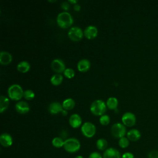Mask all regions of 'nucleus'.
<instances>
[{"mask_svg":"<svg viewBox=\"0 0 158 158\" xmlns=\"http://www.w3.org/2000/svg\"><path fill=\"white\" fill-rule=\"evenodd\" d=\"M112 135L116 138H121L124 137L127 133L125 126L121 123H115L113 124L110 128Z\"/></svg>","mask_w":158,"mask_h":158,"instance_id":"39448f33","label":"nucleus"},{"mask_svg":"<svg viewBox=\"0 0 158 158\" xmlns=\"http://www.w3.org/2000/svg\"><path fill=\"white\" fill-rule=\"evenodd\" d=\"M61 112H62V114L63 115H67V110H65V109H63Z\"/></svg>","mask_w":158,"mask_h":158,"instance_id":"c9c22d12","label":"nucleus"},{"mask_svg":"<svg viewBox=\"0 0 158 158\" xmlns=\"http://www.w3.org/2000/svg\"><path fill=\"white\" fill-rule=\"evenodd\" d=\"M118 100L115 97H110L106 101V106L110 110L116 109L118 106Z\"/></svg>","mask_w":158,"mask_h":158,"instance_id":"412c9836","label":"nucleus"},{"mask_svg":"<svg viewBox=\"0 0 158 158\" xmlns=\"http://www.w3.org/2000/svg\"><path fill=\"white\" fill-rule=\"evenodd\" d=\"M141 133L137 129H131L127 133V137L131 141H137L141 138Z\"/></svg>","mask_w":158,"mask_h":158,"instance_id":"a211bd4d","label":"nucleus"},{"mask_svg":"<svg viewBox=\"0 0 158 158\" xmlns=\"http://www.w3.org/2000/svg\"><path fill=\"white\" fill-rule=\"evenodd\" d=\"M64 141L60 137H55L52 140V145L56 148H60L64 146Z\"/></svg>","mask_w":158,"mask_h":158,"instance_id":"393cba45","label":"nucleus"},{"mask_svg":"<svg viewBox=\"0 0 158 158\" xmlns=\"http://www.w3.org/2000/svg\"><path fill=\"white\" fill-rule=\"evenodd\" d=\"M96 129L95 125L90 122H85L81 127V131L82 135L88 138L94 136L96 133Z\"/></svg>","mask_w":158,"mask_h":158,"instance_id":"423d86ee","label":"nucleus"},{"mask_svg":"<svg viewBox=\"0 0 158 158\" xmlns=\"http://www.w3.org/2000/svg\"><path fill=\"white\" fill-rule=\"evenodd\" d=\"M9 99L5 96H0V113L4 112L9 107Z\"/></svg>","mask_w":158,"mask_h":158,"instance_id":"aec40b11","label":"nucleus"},{"mask_svg":"<svg viewBox=\"0 0 158 158\" xmlns=\"http://www.w3.org/2000/svg\"><path fill=\"white\" fill-rule=\"evenodd\" d=\"M15 110L17 112L21 114H25L29 112L30 110V106L25 101H19L16 103L15 106Z\"/></svg>","mask_w":158,"mask_h":158,"instance_id":"4468645a","label":"nucleus"},{"mask_svg":"<svg viewBox=\"0 0 158 158\" xmlns=\"http://www.w3.org/2000/svg\"><path fill=\"white\" fill-rule=\"evenodd\" d=\"M88 158H103V157L98 152H93L89 155Z\"/></svg>","mask_w":158,"mask_h":158,"instance_id":"7c9ffc66","label":"nucleus"},{"mask_svg":"<svg viewBox=\"0 0 158 158\" xmlns=\"http://www.w3.org/2000/svg\"><path fill=\"white\" fill-rule=\"evenodd\" d=\"M30 69V65L27 61H21L17 65V69L21 73H26L29 71Z\"/></svg>","mask_w":158,"mask_h":158,"instance_id":"6ab92c4d","label":"nucleus"},{"mask_svg":"<svg viewBox=\"0 0 158 158\" xmlns=\"http://www.w3.org/2000/svg\"><path fill=\"white\" fill-rule=\"evenodd\" d=\"M148 158H158V151L156 150L151 151L148 154Z\"/></svg>","mask_w":158,"mask_h":158,"instance_id":"c756f323","label":"nucleus"},{"mask_svg":"<svg viewBox=\"0 0 158 158\" xmlns=\"http://www.w3.org/2000/svg\"><path fill=\"white\" fill-rule=\"evenodd\" d=\"M75 158H84V157L82 156H77Z\"/></svg>","mask_w":158,"mask_h":158,"instance_id":"e433bc0d","label":"nucleus"},{"mask_svg":"<svg viewBox=\"0 0 158 158\" xmlns=\"http://www.w3.org/2000/svg\"><path fill=\"white\" fill-rule=\"evenodd\" d=\"M81 144L79 140L75 138H70L64 141V149L69 153L77 152L80 149Z\"/></svg>","mask_w":158,"mask_h":158,"instance_id":"7ed1b4c3","label":"nucleus"},{"mask_svg":"<svg viewBox=\"0 0 158 158\" xmlns=\"http://www.w3.org/2000/svg\"><path fill=\"white\" fill-rule=\"evenodd\" d=\"M73 9H74V10L75 11H80V9H81V7H80V6L79 4H75L73 6Z\"/></svg>","mask_w":158,"mask_h":158,"instance_id":"72a5a7b5","label":"nucleus"},{"mask_svg":"<svg viewBox=\"0 0 158 158\" xmlns=\"http://www.w3.org/2000/svg\"><path fill=\"white\" fill-rule=\"evenodd\" d=\"M90 62L86 59H82L77 63V69L81 72H87L90 68Z\"/></svg>","mask_w":158,"mask_h":158,"instance_id":"2eb2a0df","label":"nucleus"},{"mask_svg":"<svg viewBox=\"0 0 158 158\" xmlns=\"http://www.w3.org/2000/svg\"><path fill=\"white\" fill-rule=\"evenodd\" d=\"M23 92L22 88L18 84L10 85L7 90L9 98L14 101H19L23 97Z\"/></svg>","mask_w":158,"mask_h":158,"instance_id":"20e7f679","label":"nucleus"},{"mask_svg":"<svg viewBox=\"0 0 158 158\" xmlns=\"http://www.w3.org/2000/svg\"><path fill=\"white\" fill-rule=\"evenodd\" d=\"M69 122L70 125L73 128H77L80 127L82 123L81 117L77 114H73L70 115Z\"/></svg>","mask_w":158,"mask_h":158,"instance_id":"ddd939ff","label":"nucleus"},{"mask_svg":"<svg viewBox=\"0 0 158 158\" xmlns=\"http://www.w3.org/2000/svg\"><path fill=\"white\" fill-rule=\"evenodd\" d=\"M98 32V29L95 26L89 25L84 30V36L88 40H92L97 36Z\"/></svg>","mask_w":158,"mask_h":158,"instance_id":"9b49d317","label":"nucleus"},{"mask_svg":"<svg viewBox=\"0 0 158 158\" xmlns=\"http://www.w3.org/2000/svg\"><path fill=\"white\" fill-rule=\"evenodd\" d=\"M61 8L62 9H64V10H68L70 8V5H69V2L65 1V2H62L61 4Z\"/></svg>","mask_w":158,"mask_h":158,"instance_id":"2f4dec72","label":"nucleus"},{"mask_svg":"<svg viewBox=\"0 0 158 158\" xmlns=\"http://www.w3.org/2000/svg\"><path fill=\"white\" fill-rule=\"evenodd\" d=\"M12 60V56L10 53L7 51H1L0 52V64L3 65L9 64Z\"/></svg>","mask_w":158,"mask_h":158,"instance_id":"dca6fc26","label":"nucleus"},{"mask_svg":"<svg viewBox=\"0 0 158 158\" xmlns=\"http://www.w3.org/2000/svg\"><path fill=\"white\" fill-rule=\"evenodd\" d=\"M68 2L70 4H73L74 5L75 4H77V3L78 2V1L77 0H69Z\"/></svg>","mask_w":158,"mask_h":158,"instance_id":"f704fd0d","label":"nucleus"},{"mask_svg":"<svg viewBox=\"0 0 158 158\" xmlns=\"http://www.w3.org/2000/svg\"><path fill=\"white\" fill-rule=\"evenodd\" d=\"M64 109L62 105L59 102H51L48 107L49 112L51 114H57L59 112H61Z\"/></svg>","mask_w":158,"mask_h":158,"instance_id":"f3484780","label":"nucleus"},{"mask_svg":"<svg viewBox=\"0 0 158 158\" xmlns=\"http://www.w3.org/2000/svg\"><path fill=\"white\" fill-rule=\"evenodd\" d=\"M64 76L67 78H72L75 76V71L72 68H67L64 72Z\"/></svg>","mask_w":158,"mask_h":158,"instance_id":"c85d7f7f","label":"nucleus"},{"mask_svg":"<svg viewBox=\"0 0 158 158\" xmlns=\"http://www.w3.org/2000/svg\"><path fill=\"white\" fill-rule=\"evenodd\" d=\"M73 22L72 16L68 12H62L57 16V23L59 27L62 28H67Z\"/></svg>","mask_w":158,"mask_h":158,"instance_id":"f257e3e1","label":"nucleus"},{"mask_svg":"<svg viewBox=\"0 0 158 158\" xmlns=\"http://www.w3.org/2000/svg\"><path fill=\"white\" fill-rule=\"evenodd\" d=\"M136 116L135 115L130 112H127L123 114L122 117V123L127 127H131L135 125L136 123Z\"/></svg>","mask_w":158,"mask_h":158,"instance_id":"6e6552de","label":"nucleus"},{"mask_svg":"<svg viewBox=\"0 0 158 158\" xmlns=\"http://www.w3.org/2000/svg\"><path fill=\"white\" fill-rule=\"evenodd\" d=\"M49 2H56V1H49Z\"/></svg>","mask_w":158,"mask_h":158,"instance_id":"4c0bfd02","label":"nucleus"},{"mask_svg":"<svg viewBox=\"0 0 158 158\" xmlns=\"http://www.w3.org/2000/svg\"><path fill=\"white\" fill-rule=\"evenodd\" d=\"M107 109L106 103L101 99L94 101L90 106V111L94 115H102Z\"/></svg>","mask_w":158,"mask_h":158,"instance_id":"f03ea898","label":"nucleus"},{"mask_svg":"<svg viewBox=\"0 0 158 158\" xmlns=\"http://www.w3.org/2000/svg\"><path fill=\"white\" fill-rule=\"evenodd\" d=\"M13 143L12 137L7 133H3L0 136V143L5 148H8L12 146Z\"/></svg>","mask_w":158,"mask_h":158,"instance_id":"f8f14e48","label":"nucleus"},{"mask_svg":"<svg viewBox=\"0 0 158 158\" xmlns=\"http://www.w3.org/2000/svg\"><path fill=\"white\" fill-rule=\"evenodd\" d=\"M122 158H134V154L130 152H126L122 155Z\"/></svg>","mask_w":158,"mask_h":158,"instance_id":"473e14b6","label":"nucleus"},{"mask_svg":"<svg viewBox=\"0 0 158 158\" xmlns=\"http://www.w3.org/2000/svg\"><path fill=\"white\" fill-rule=\"evenodd\" d=\"M62 105L64 109L71 110L75 107V102L72 98H67L62 102Z\"/></svg>","mask_w":158,"mask_h":158,"instance_id":"4be33fe9","label":"nucleus"},{"mask_svg":"<svg viewBox=\"0 0 158 158\" xmlns=\"http://www.w3.org/2000/svg\"><path fill=\"white\" fill-rule=\"evenodd\" d=\"M51 69L52 70L57 73H64L65 69V65L64 61L60 59H54L51 64Z\"/></svg>","mask_w":158,"mask_h":158,"instance_id":"1a4fd4ad","label":"nucleus"},{"mask_svg":"<svg viewBox=\"0 0 158 158\" xmlns=\"http://www.w3.org/2000/svg\"><path fill=\"white\" fill-rule=\"evenodd\" d=\"M110 122V117L108 115L104 114L99 118V123L102 125H107Z\"/></svg>","mask_w":158,"mask_h":158,"instance_id":"cd10ccee","label":"nucleus"},{"mask_svg":"<svg viewBox=\"0 0 158 158\" xmlns=\"http://www.w3.org/2000/svg\"><path fill=\"white\" fill-rule=\"evenodd\" d=\"M130 144V140L127 137H122L118 140V145L121 148H127Z\"/></svg>","mask_w":158,"mask_h":158,"instance_id":"a878e982","label":"nucleus"},{"mask_svg":"<svg viewBox=\"0 0 158 158\" xmlns=\"http://www.w3.org/2000/svg\"><path fill=\"white\" fill-rule=\"evenodd\" d=\"M84 35V33L81 28L78 27H72L68 31L69 38L73 41H80Z\"/></svg>","mask_w":158,"mask_h":158,"instance_id":"0eeeda50","label":"nucleus"},{"mask_svg":"<svg viewBox=\"0 0 158 158\" xmlns=\"http://www.w3.org/2000/svg\"><path fill=\"white\" fill-rule=\"evenodd\" d=\"M35 93L31 89H26L23 92V98L26 100H31L35 98Z\"/></svg>","mask_w":158,"mask_h":158,"instance_id":"bb28decb","label":"nucleus"},{"mask_svg":"<svg viewBox=\"0 0 158 158\" xmlns=\"http://www.w3.org/2000/svg\"><path fill=\"white\" fill-rule=\"evenodd\" d=\"M51 83L54 86H58L61 84L63 81V77L61 74L56 73L53 75L50 79Z\"/></svg>","mask_w":158,"mask_h":158,"instance_id":"5701e85b","label":"nucleus"},{"mask_svg":"<svg viewBox=\"0 0 158 158\" xmlns=\"http://www.w3.org/2000/svg\"><path fill=\"white\" fill-rule=\"evenodd\" d=\"M103 158H122L120 152L115 148H109L104 151Z\"/></svg>","mask_w":158,"mask_h":158,"instance_id":"9d476101","label":"nucleus"},{"mask_svg":"<svg viewBox=\"0 0 158 158\" xmlns=\"http://www.w3.org/2000/svg\"><path fill=\"white\" fill-rule=\"evenodd\" d=\"M96 145L98 149L100 151H105L107 149V148L108 146V143L106 139L100 138L97 140Z\"/></svg>","mask_w":158,"mask_h":158,"instance_id":"b1692460","label":"nucleus"}]
</instances>
